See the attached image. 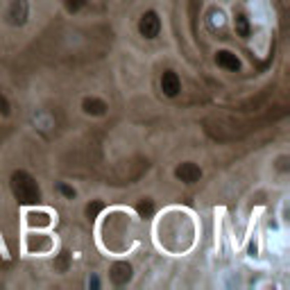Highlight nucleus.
Listing matches in <instances>:
<instances>
[{
    "label": "nucleus",
    "instance_id": "obj_1",
    "mask_svg": "<svg viewBox=\"0 0 290 290\" xmlns=\"http://www.w3.org/2000/svg\"><path fill=\"white\" fill-rule=\"evenodd\" d=\"M267 120H274V116L270 118H261V120H234V118H207L204 120V129L209 136L220 141H231V139H242L250 131L258 129L261 125H265Z\"/></svg>",
    "mask_w": 290,
    "mask_h": 290
},
{
    "label": "nucleus",
    "instance_id": "obj_2",
    "mask_svg": "<svg viewBox=\"0 0 290 290\" xmlns=\"http://www.w3.org/2000/svg\"><path fill=\"white\" fill-rule=\"evenodd\" d=\"M12 191L20 204H36L41 199V188L36 179L25 170H16L12 175Z\"/></svg>",
    "mask_w": 290,
    "mask_h": 290
},
{
    "label": "nucleus",
    "instance_id": "obj_3",
    "mask_svg": "<svg viewBox=\"0 0 290 290\" xmlns=\"http://www.w3.org/2000/svg\"><path fill=\"white\" fill-rule=\"evenodd\" d=\"M139 32H141V36H145V39H154V36H159V32H161L159 14L157 12H145L139 20Z\"/></svg>",
    "mask_w": 290,
    "mask_h": 290
},
{
    "label": "nucleus",
    "instance_id": "obj_4",
    "mask_svg": "<svg viewBox=\"0 0 290 290\" xmlns=\"http://www.w3.org/2000/svg\"><path fill=\"white\" fill-rule=\"evenodd\" d=\"M131 265L127 261H118L111 265V270H109V279H111L114 286H125V283H129L131 279Z\"/></svg>",
    "mask_w": 290,
    "mask_h": 290
},
{
    "label": "nucleus",
    "instance_id": "obj_5",
    "mask_svg": "<svg viewBox=\"0 0 290 290\" xmlns=\"http://www.w3.org/2000/svg\"><path fill=\"white\" fill-rule=\"evenodd\" d=\"M175 175H177L179 182H184V184H195V182H199V177H202V170H199L197 163L186 161V163H182V166H177Z\"/></svg>",
    "mask_w": 290,
    "mask_h": 290
},
{
    "label": "nucleus",
    "instance_id": "obj_6",
    "mask_svg": "<svg viewBox=\"0 0 290 290\" xmlns=\"http://www.w3.org/2000/svg\"><path fill=\"white\" fill-rule=\"evenodd\" d=\"M161 91L166 93L168 98H175L179 91H182V82H179V75L175 71H166L161 75Z\"/></svg>",
    "mask_w": 290,
    "mask_h": 290
},
{
    "label": "nucleus",
    "instance_id": "obj_7",
    "mask_svg": "<svg viewBox=\"0 0 290 290\" xmlns=\"http://www.w3.org/2000/svg\"><path fill=\"white\" fill-rule=\"evenodd\" d=\"M28 14H30L28 0H14L9 5V20H12V25H23L28 20Z\"/></svg>",
    "mask_w": 290,
    "mask_h": 290
},
{
    "label": "nucleus",
    "instance_id": "obj_8",
    "mask_svg": "<svg viewBox=\"0 0 290 290\" xmlns=\"http://www.w3.org/2000/svg\"><path fill=\"white\" fill-rule=\"evenodd\" d=\"M215 61H218V66L225 68V71H231V73H238L240 71L238 57H236L234 52H229V50H220L218 55H215Z\"/></svg>",
    "mask_w": 290,
    "mask_h": 290
},
{
    "label": "nucleus",
    "instance_id": "obj_9",
    "mask_svg": "<svg viewBox=\"0 0 290 290\" xmlns=\"http://www.w3.org/2000/svg\"><path fill=\"white\" fill-rule=\"evenodd\" d=\"M82 109H84V114H88V116H104L107 114V104L98 98H84Z\"/></svg>",
    "mask_w": 290,
    "mask_h": 290
},
{
    "label": "nucleus",
    "instance_id": "obj_10",
    "mask_svg": "<svg viewBox=\"0 0 290 290\" xmlns=\"http://www.w3.org/2000/svg\"><path fill=\"white\" fill-rule=\"evenodd\" d=\"M234 28H236V32H238V36H250V20H247L245 14H238V16H236Z\"/></svg>",
    "mask_w": 290,
    "mask_h": 290
},
{
    "label": "nucleus",
    "instance_id": "obj_11",
    "mask_svg": "<svg viewBox=\"0 0 290 290\" xmlns=\"http://www.w3.org/2000/svg\"><path fill=\"white\" fill-rule=\"evenodd\" d=\"M136 211H139L141 218H152V213H154V204H152V199H141Z\"/></svg>",
    "mask_w": 290,
    "mask_h": 290
},
{
    "label": "nucleus",
    "instance_id": "obj_12",
    "mask_svg": "<svg viewBox=\"0 0 290 290\" xmlns=\"http://www.w3.org/2000/svg\"><path fill=\"white\" fill-rule=\"evenodd\" d=\"M86 3H88V0H66V9L71 14H77Z\"/></svg>",
    "mask_w": 290,
    "mask_h": 290
},
{
    "label": "nucleus",
    "instance_id": "obj_13",
    "mask_svg": "<svg viewBox=\"0 0 290 290\" xmlns=\"http://www.w3.org/2000/svg\"><path fill=\"white\" fill-rule=\"evenodd\" d=\"M102 209H104L102 202H93V204H88V207H86V215H88V218H96Z\"/></svg>",
    "mask_w": 290,
    "mask_h": 290
},
{
    "label": "nucleus",
    "instance_id": "obj_14",
    "mask_svg": "<svg viewBox=\"0 0 290 290\" xmlns=\"http://www.w3.org/2000/svg\"><path fill=\"white\" fill-rule=\"evenodd\" d=\"M68 258H71V254H68V252H61L59 261H57V267H59V270H66L68 267Z\"/></svg>",
    "mask_w": 290,
    "mask_h": 290
},
{
    "label": "nucleus",
    "instance_id": "obj_15",
    "mask_svg": "<svg viewBox=\"0 0 290 290\" xmlns=\"http://www.w3.org/2000/svg\"><path fill=\"white\" fill-rule=\"evenodd\" d=\"M59 191H61V193H64V195H66V197H71V199H73V197H75V195H77V193H75V188H71V186H66V184H59Z\"/></svg>",
    "mask_w": 290,
    "mask_h": 290
},
{
    "label": "nucleus",
    "instance_id": "obj_16",
    "mask_svg": "<svg viewBox=\"0 0 290 290\" xmlns=\"http://www.w3.org/2000/svg\"><path fill=\"white\" fill-rule=\"evenodd\" d=\"M0 111H3V116L9 114V104H7V100H5V96H0Z\"/></svg>",
    "mask_w": 290,
    "mask_h": 290
}]
</instances>
